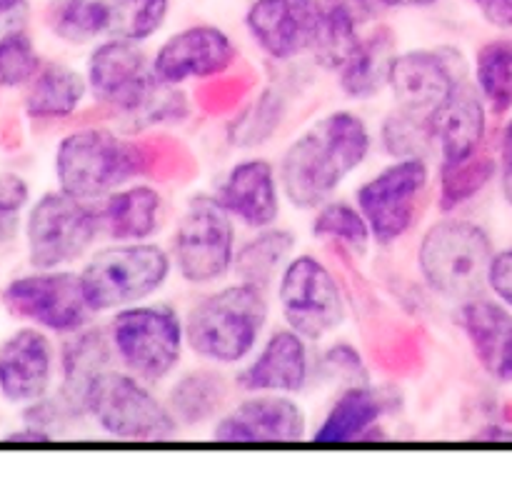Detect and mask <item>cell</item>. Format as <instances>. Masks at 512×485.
Returning <instances> with one entry per match:
<instances>
[{
  "label": "cell",
  "mask_w": 512,
  "mask_h": 485,
  "mask_svg": "<svg viewBox=\"0 0 512 485\" xmlns=\"http://www.w3.org/2000/svg\"><path fill=\"white\" fill-rule=\"evenodd\" d=\"M375 148V130L363 113L353 108L323 113L275 160L285 203L300 213H313L365 168Z\"/></svg>",
  "instance_id": "1"
},
{
  "label": "cell",
  "mask_w": 512,
  "mask_h": 485,
  "mask_svg": "<svg viewBox=\"0 0 512 485\" xmlns=\"http://www.w3.org/2000/svg\"><path fill=\"white\" fill-rule=\"evenodd\" d=\"M163 143L165 135L128 133L120 125H80L55 145V185L73 198L100 203L133 180L158 178Z\"/></svg>",
  "instance_id": "2"
},
{
  "label": "cell",
  "mask_w": 512,
  "mask_h": 485,
  "mask_svg": "<svg viewBox=\"0 0 512 485\" xmlns=\"http://www.w3.org/2000/svg\"><path fill=\"white\" fill-rule=\"evenodd\" d=\"M273 308L270 290L235 278L200 290L183 310L190 358L233 373L273 328Z\"/></svg>",
  "instance_id": "3"
},
{
  "label": "cell",
  "mask_w": 512,
  "mask_h": 485,
  "mask_svg": "<svg viewBox=\"0 0 512 485\" xmlns=\"http://www.w3.org/2000/svg\"><path fill=\"white\" fill-rule=\"evenodd\" d=\"M495 248L488 225L478 218L438 213L415 245V270L430 295L458 305L485 293Z\"/></svg>",
  "instance_id": "4"
},
{
  "label": "cell",
  "mask_w": 512,
  "mask_h": 485,
  "mask_svg": "<svg viewBox=\"0 0 512 485\" xmlns=\"http://www.w3.org/2000/svg\"><path fill=\"white\" fill-rule=\"evenodd\" d=\"M78 275L85 300L100 318L128 305L160 298L175 278V270L168 245L160 240H103L80 263Z\"/></svg>",
  "instance_id": "5"
},
{
  "label": "cell",
  "mask_w": 512,
  "mask_h": 485,
  "mask_svg": "<svg viewBox=\"0 0 512 485\" xmlns=\"http://www.w3.org/2000/svg\"><path fill=\"white\" fill-rule=\"evenodd\" d=\"M115 365L163 388L188 358L185 318L168 300H145L105 315Z\"/></svg>",
  "instance_id": "6"
},
{
  "label": "cell",
  "mask_w": 512,
  "mask_h": 485,
  "mask_svg": "<svg viewBox=\"0 0 512 485\" xmlns=\"http://www.w3.org/2000/svg\"><path fill=\"white\" fill-rule=\"evenodd\" d=\"M240 225L213 193H193L170 225L168 250L175 278L195 290L213 288L233 278Z\"/></svg>",
  "instance_id": "7"
},
{
  "label": "cell",
  "mask_w": 512,
  "mask_h": 485,
  "mask_svg": "<svg viewBox=\"0 0 512 485\" xmlns=\"http://www.w3.org/2000/svg\"><path fill=\"white\" fill-rule=\"evenodd\" d=\"M85 418L98 433L120 443H170L183 433L158 385L118 365L105 370L90 388Z\"/></svg>",
  "instance_id": "8"
},
{
  "label": "cell",
  "mask_w": 512,
  "mask_h": 485,
  "mask_svg": "<svg viewBox=\"0 0 512 485\" xmlns=\"http://www.w3.org/2000/svg\"><path fill=\"white\" fill-rule=\"evenodd\" d=\"M433 190L435 163L428 158L388 160L360 180L353 200L368 220L375 248L388 250L403 243L418 228Z\"/></svg>",
  "instance_id": "9"
},
{
  "label": "cell",
  "mask_w": 512,
  "mask_h": 485,
  "mask_svg": "<svg viewBox=\"0 0 512 485\" xmlns=\"http://www.w3.org/2000/svg\"><path fill=\"white\" fill-rule=\"evenodd\" d=\"M280 323L313 345H323L345 328L350 300L328 260L315 253H295L273 288Z\"/></svg>",
  "instance_id": "10"
},
{
  "label": "cell",
  "mask_w": 512,
  "mask_h": 485,
  "mask_svg": "<svg viewBox=\"0 0 512 485\" xmlns=\"http://www.w3.org/2000/svg\"><path fill=\"white\" fill-rule=\"evenodd\" d=\"M23 238L30 268L80 265L105 240L98 203L78 200L58 188L48 190L30 203Z\"/></svg>",
  "instance_id": "11"
},
{
  "label": "cell",
  "mask_w": 512,
  "mask_h": 485,
  "mask_svg": "<svg viewBox=\"0 0 512 485\" xmlns=\"http://www.w3.org/2000/svg\"><path fill=\"white\" fill-rule=\"evenodd\" d=\"M83 73L90 100L118 125L133 120L160 88L145 43L118 35H105L90 45Z\"/></svg>",
  "instance_id": "12"
},
{
  "label": "cell",
  "mask_w": 512,
  "mask_h": 485,
  "mask_svg": "<svg viewBox=\"0 0 512 485\" xmlns=\"http://www.w3.org/2000/svg\"><path fill=\"white\" fill-rule=\"evenodd\" d=\"M0 300L15 320L48 330L58 338L98 320L85 300L78 270L73 268H33V273L10 280L0 293Z\"/></svg>",
  "instance_id": "13"
},
{
  "label": "cell",
  "mask_w": 512,
  "mask_h": 485,
  "mask_svg": "<svg viewBox=\"0 0 512 485\" xmlns=\"http://www.w3.org/2000/svg\"><path fill=\"white\" fill-rule=\"evenodd\" d=\"M150 63L163 85H210L233 75L240 63V48L220 25L190 23L165 35L150 50Z\"/></svg>",
  "instance_id": "14"
},
{
  "label": "cell",
  "mask_w": 512,
  "mask_h": 485,
  "mask_svg": "<svg viewBox=\"0 0 512 485\" xmlns=\"http://www.w3.org/2000/svg\"><path fill=\"white\" fill-rule=\"evenodd\" d=\"M245 33L273 65L310 60L323 30V0H250Z\"/></svg>",
  "instance_id": "15"
},
{
  "label": "cell",
  "mask_w": 512,
  "mask_h": 485,
  "mask_svg": "<svg viewBox=\"0 0 512 485\" xmlns=\"http://www.w3.org/2000/svg\"><path fill=\"white\" fill-rule=\"evenodd\" d=\"M468 78L470 58L455 45L398 50L390 63L388 95L398 108L430 115Z\"/></svg>",
  "instance_id": "16"
},
{
  "label": "cell",
  "mask_w": 512,
  "mask_h": 485,
  "mask_svg": "<svg viewBox=\"0 0 512 485\" xmlns=\"http://www.w3.org/2000/svg\"><path fill=\"white\" fill-rule=\"evenodd\" d=\"M208 433L215 443H303L313 425L298 395L238 393Z\"/></svg>",
  "instance_id": "17"
},
{
  "label": "cell",
  "mask_w": 512,
  "mask_h": 485,
  "mask_svg": "<svg viewBox=\"0 0 512 485\" xmlns=\"http://www.w3.org/2000/svg\"><path fill=\"white\" fill-rule=\"evenodd\" d=\"M238 393L303 395L315 385V350L288 325H273L263 343L233 370Z\"/></svg>",
  "instance_id": "18"
},
{
  "label": "cell",
  "mask_w": 512,
  "mask_h": 485,
  "mask_svg": "<svg viewBox=\"0 0 512 485\" xmlns=\"http://www.w3.org/2000/svg\"><path fill=\"white\" fill-rule=\"evenodd\" d=\"M210 193L245 233L280 223L283 208L288 205L278 178V165L263 153H245L235 158L215 180Z\"/></svg>",
  "instance_id": "19"
},
{
  "label": "cell",
  "mask_w": 512,
  "mask_h": 485,
  "mask_svg": "<svg viewBox=\"0 0 512 485\" xmlns=\"http://www.w3.org/2000/svg\"><path fill=\"white\" fill-rule=\"evenodd\" d=\"M60 350L53 335L25 323L0 343V398L30 405L58 385Z\"/></svg>",
  "instance_id": "20"
},
{
  "label": "cell",
  "mask_w": 512,
  "mask_h": 485,
  "mask_svg": "<svg viewBox=\"0 0 512 485\" xmlns=\"http://www.w3.org/2000/svg\"><path fill=\"white\" fill-rule=\"evenodd\" d=\"M455 325L490 383L512 388V310L490 293L455 305Z\"/></svg>",
  "instance_id": "21"
},
{
  "label": "cell",
  "mask_w": 512,
  "mask_h": 485,
  "mask_svg": "<svg viewBox=\"0 0 512 485\" xmlns=\"http://www.w3.org/2000/svg\"><path fill=\"white\" fill-rule=\"evenodd\" d=\"M493 120V113L475 88L473 78L463 80L428 115L435 140V163H458L488 148L493 143Z\"/></svg>",
  "instance_id": "22"
},
{
  "label": "cell",
  "mask_w": 512,
  "mask_h": 485,
  "mask_svg": "<svg viewBox=\"0 0 512 485\" xmlns=\"http://www.w3.org/2000/svg\"><path fill=\"white\" fill-rule=\"evenodd\" d=\"M398 393L375 383L340 388L325 408L323 418L313 425L310 440L320 445H345L368 440L383 433L385 418L398 413Z\"/></svg>",
  "instance_id": "23"
},
{
  "label": "cell",
  "mask_w": 512,
  "mask_h": 485,
  "mask_svg": "<svg viewBox=\"0 0 512 485\" xmlns=\"http://www.w3.org/2000/svg\"><path fill=\"white\" fill-rule=\"evenodd\" d=\"M163 395L170 413L175 415L185 433V430L210 428L233 403L238 388H235L230 370L195 360V365L190 368L183 365L163 385Z\"/></svg>",
  "instance_id": "24"
},
{
  "label": "cell",
  "mask_w": 512,
  "mask_h": 485,
  "mask_svg": "<svg viewBox=\"0 0 512 485\" xmlns=\"http://www.w3.org/2000/svg\"><path fill=\"white\" fill-rule=\"evenodd\" d=\"M103 238L118 243L158 240L170 218L165 190L153 178L133 180L98 203Z\"/></svg>",
  "instance_id": "25"
},
{
  "label": "cell",
  "mask_w": 512,
  "mask_h": 485,
  "mask_svg": "<svg viewBox=\"0 0 512 485\" xmlns=\"http://www.w3.org/2000/svg\"><path fill=\"white\" fill-rule=\"evenodd\" d=\"M60 350V373L55 393L63 398V403L78 415L80 420L85 418V400H88L90 388L95 380L105 373V370L115 368V355L110 348L108 330L105 323L93 320L85 328L75 330V333L65 335L63 343L58 345Z\"/></svg>",
  "instance_id": "26"
},
{
  "label": "cell",
  "mask_w": 512,
  "mask_h": 485,
  "mask_svg": "<svg viewBox=\"0 0 512 485\" xmlns=\"http://www.w3.org/2000/svg\"><path fill=\"white\" fill-rule=\"evenodd\" d=\"M395 53H398V38L393 28L383 20L370 25L353 55L333 73L343 98H348L350 103H370L388 93L390 63Z\"/></svg>",
  "instance_id": "27"
},
{
  "label": "cell",
  "mask_w": 512,
  "mask_h": 485,
  "mask_svg": "<svg viewBox=\"0 0 512 485\" xmlns=\"http://www.w3.org/2000/svg\"><path fill=\"white\" fill-rule=\"evenodd\" d=\"M90 98L83 70L63 60H45L25 85L23 113L35 123H60L80 113Z\"/></svg>",
  "instance_id": "28"
},
{
  "label": "cell",
  "mask_w": 512,
  "mask_h": 485,
  "mask_svg": "<svg viewBox=\"0 0 512 485\" xmlns=\"http://www.w3.org/2000/svg\"><path fill=\"white\" fill-rule=\"evenodd\" d=\"M383 10L375 0H323V30L310 63L325 73H335L353 55L363 35L378 23Z\"/></svg>",
  "instance_id": "29"
},
{
  "label": "cell",
  "mask_w": 512,
  "mask_h": 485,
  "mask_svg": "<svg viewBox=\"0 0 512 485\" xmlns=\"http://www.w3.org/2000/svg\"><path fill=\"white\" fill-rule=\"evenodd\" d=\"M298 253V233L283 223L248 230L235 253L233 278L273 293L285 265Z\"/></svg>",
  "instance_id": "30"
},
{
  "label": "cell",
  "mask_w": 512,
  "mask_h": 485,
  "mask_svg": "<svg viewBox=\"0 0 512 485\" xmlns=\"http://www.w3.org/2000/svg\"><path fill=\"white\" fill-rule=\"evenodd\" d=\"M290 113V88L285 83H268L253 90L228 120L225 138L243 153H255L268 145L283 128Z\"/></svg>",
  "instance_id": "31"
},
{
  "label": "cell",
  "mask_w": 512,
  "mask_h": 485,
  "mask_svg": "<svg viewBox=\"0 0 512 485\" xmlns=\"http://www.w3.org/2000/svg\"><path fill=\"white\" fill-rule=\"evenodd\" d=\"M498 183L493 143L458 163H435L433 205L440 215L463 213Z\"/></svg>",
  "instance_id": "32"
},
{
  "label": "cell",
  "mask_w": 512,
  "mask_h": 485,
  "mask_svg": "<svg viewBox=\"0 0 512 485\" xmlns=\"http://www.w3.org/2000/svg\"><path fill=\"white\" fill-rule=\"evenodd\" d=\"M470 78L493 118L498 123L508 118L512 113V33H498L475 48Z\"/></svg>",
  "instance_id": "33"
},
{
  "label": "cell",
  "mask_w": 512,
  "mask_h": 485,
  "mask_svg": "<svg viewBox=\"0 0 512 485\" xmlns=\"http://www.w3.org/2000/svg\"><path fill=\"white\" fill-rule=\"evenodd\" d=\"M310 235L315 240L345 250L358 260L368 258L370 250L375 248L363 210L355 205L353 198H340V195L310 213Z\"/></svg>",
  "instance_id": "34"
},
{
  "label": "cell",
  "mask_w": 512,
  "mask_h": 485,
  "mask_svg": "<svg viewBox=\"0 0 512 485\" xmlns=\"http://www.w3.org/2000/svg\"><path fill=\"white\" fill-rule=\"evenodd\" d=\"M45 28L65 45H93L110 35V13L105 0H48Z\"/></svg>",
  "instance_id": "35"
},
{
  "label": "cell",
  "mask_w": 512,
  "mask_h": 485,
  "mask_svg": "<svg viewBox=\"0 0 512 485\" xmlns=\"http://www.w3.org/2000/svg\"><path fill=\"white\" fill-rule=\"evenodd\" d=\"M378 148L388 160L398 158H428L435 163V140L430 133L428 115L415 113L393 105L380 118L375 130Z\"/></svg>",
  "instance_id": "36"
},
{
  "label": "cell",
  "mask_w": 512,
  "mask_h": 485,
  "mask_svg": "<svg viewBox=\"0 0 512 485\" xmlns=\"http://www.w3.org/2000/svg\"><path fill=\"white\" fill-rule=\"evenodd\" d=\"M173 0H105L110 13V35L150 43L163 33Z\"/></svg>",
  "instance_id": "37"
},
{
  "label": "cell",
  "mask_w": 512,
  "mask_h": 485,
  "mask_svg": "<svg viewBox=\"0 0 512 485\" xmlns=\"http://www.w3.org/2000/svg\"><path fill=\"white\" fill-rule=\"evenodd\" d=\"M315 383H328L333 388L373 383L370 365L363 350L345 338L325 340L323 348L315 353Z\"/></svg>",
  "instance_id": "38"
},
{
  "label": "cell",
  "mask_w": 512,
  "mask_h": 485,
  "mask_svg": "<svg viewBox=\"0 0 512 485\" xmlns=\"http://www.w3.org/2000/svg\"><path fill=\"white\" fill-rule=\"evenodd\" d=\"M43 63L28 30L10 28L0 33V90L25 88Z\"/></svg>",
  "instance_id": "39"
},
{
  "label": "cell",
  "mask_w": 512,
  "mask_h": 485,
  "mask_svg": "<svg viewBox=\"0 0 512 485\" xmlns=\"http://www.w3.org/2000/svg\"><path fill=\"white\" fill-rule=\"evenodd\" d=\"M485 293L493 295L512 310V243L498 245L488 268V283Z\"/></svg>",
  "instance_id": "40"
},
{
  "label": "cell",
  "mask_w": 512,
  "mask_h": 485,
  "mask_svg": "<svg viewBox=\"0 0 512 485\" xmlns=\"http://www.w3.org/2000/svg\"><path fill=\"white\" fill-rule=\"evenodd\" d=\"M495 158H498V188L503 203L512 208V113L500 120V128L493 138Z\"/></svg>",
  "instance_id": "41"
},
{
  "label": "cell",
  "mask_w": 512,
  "mask_h": 485,
  "mask_svg": "<svg viewBox=\"0 0 512 485\" xmlns=\"http://www.w3.org/2000/svg\"><path fill=\"white\" fill-rule=\"evenodd\" d=\"M30 183L20 173L0 170V215L20 218L25 208H30Z\"/></svg>",
  "instance_id": "42"
},
{
  "label": "cell",
  "mask_w": 512,
  "mask_h": 485,
  "mask_svg": "<svg viewBox=\"0 0 512 485\" xmlns=\"http://www.w3.org/2000/svg\"><path fill=\"white\" fill-rule=\"evenodd\" d=\"M475 13L498 33H512V0H470Z\"/></svg>",
  "instance_id": "43"
},
{
  "label": "cell",
  "mask_w": 512,
  "mask_h": 485,
  "mask_svg": "<svg viewBox=\"0 0 512 485\" xmlns=\"http://www.w3.org/2000/svg\"><path fill=\"white\" fill-rule=\"evenodd\" d=\"M5 440L8 443H50V440H55V435H50L48 430L35 428V425H25V428L5 435Z\"/></svg>",
  "instance_id": "44"
},
{
  "label": "cell",
  "mask_w": 512,
  "mask_h": 485,
  "mask_svg": "<svg viewBox=\"0 0 512 485\" xmlns=\"http://www.w3.org/2000/svg\"><path fill=\"white\" fill-rule=\"evenodd\" d=\"M440 0H375L380 10H425L438 5Z\"/></svg>",
  "instance_id": "45"
},
{
  "label": "cell",
  "mask_w": 512,
  "mask_h": 485,
  "mask_svg": "<svg viewBox=\"0 0 512 485\" xmlns=\"http://www.w3.org/2000/svg\"><path fill=\"white\" fill-rule=\"evenodd\" d=\"M18 233V218L13 215H0V245L10 243Z\"/></svg>",
  "instance_id": "46"
},
{
  "label": "cell",
  "mask_w": 512,
  "mask_h": 485,
  "mask_svg": "<svg viewBox=\"0 0 512 485\" xmlns=\"http://www.w3.org/2000/svg\"><path fill=\"white\" fill-rule=\"evenodd\" d=\"M25 8V0H0V20Z\"/></svg>",
  "instance_id": "47"
}]
</instances>
